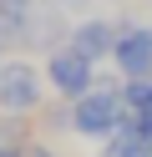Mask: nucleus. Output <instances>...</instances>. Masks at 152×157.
Instances as JSON below:
<instances>
[{"mask_svg":"<svg viewBox=\"0 0 152 157\" xmlns=\"http://www.w3.org/2000/svg\"><path fill=\"white\" fill-rule=\"evenodd\" d=\"M56 5H86V0H56Z\"/></svg>","mask_w":152,"mask_h":157,"instance_id":"1a4fd4ad","label":"nucleus"},{"mask_svg":"<svg viewBox=\"0 0 152 157\" xmlns=\"http://www.w3.org/2000/svg\"><path fill=\"white\" fill-rule=\"evenodd\" d=\"M0 157H25V147H20L15 132H0Z\"/></svg>","mask_w":152,"mask_h":157,"instance_id":"0eeeda50","label":"nucleus"},{"mask_svg":"<svg viewBox=\"0 0 152 157\" xmlns=\"http://www.w3.org/2000/svg\"><path fill=\"white\" fill-rule=\"evenodd\" d=\"M101 157H152V132L137 127V122H122L117 132H111V142H107Z\"/></svg>","mask_w":152,"mask_h":157,"instance_id":"423d86ee","label":"nucleus"},{"mask_svg":"<svg viewBox=\"0 0 152 157\" xmlns=\"http://www.w3.org/2000/svg\"><path fill=\"white\" fill-rule=\"evenodd\" d=\"M5 46H10V36H5V25H0V66H5Z\"/></svg>","mask_w":152,"mask_h":157,"instance_id":"6e6552de","label":"nucleus"},{"mask_svg":"<svg viewBox=\"0 0 152 157\" xmlns=\"http://www.w3.org/2000/svg\"><path fill=\"white\" fill-rule=\"evenodd\" d=\"M111 61H117V71L127 81L152 76V25H122V41L111 51Z\"/></svg>","mask_w":152,"mask_h":157,"instance_id":"20e7f679","label":"nucleus"},{"mask_svg":"<svg viewBox=\"0 0 152 157\" xmlns=\"http://www.w3.org/2000/svg\"><path fill=\"white\" fill-rule=\"evenodd\" d=\"M127 122V96L117 86H91L86 96L71 101V127L86 142H111V132Z\"/></svg>","mask_w":152,"mask_h":157,"instance_id":"f257e3e1","label":"nucleus"},{"mask_svg":"<svg viewBox=\"0 0 152 157\" xmlns=\"http://www.w3.org/2000/svg\"><path fill=\"white\" fill-rule=\"evenodd\" d=\"M46 81H51V91L56 96H66V101H76V96H86L91 86H96V61L91 56H81L76 46H56V51H46Z\"/></svg>","mask_w":152,"mask_h":157,"instance_id":"f03ea898","label":"nucleus"},{"mask_svg":"<svg viewBox=\"0 0 152 157\" xmlns=\"http://www.w3.org/2000/svg\"><path fill=\"white\" fill-rule=\"evenodd\" d=\"M46 71H36L30 61H5L0 66V112H10V117H20V112H36L41 106V96H46Z\"/></svg>","mask_w":152,"mask_h":157,"instance_id":"7ed1b4c3","label":"nucleus"},{"mask_svg":"<svg viewBox=\"0 0 152 157\" xmlns=\"http://www.w3.org/2000/svg\"><path fill=\"white\" fill-rule=\"evenodd\" d=\"M122 41V25H111L107 15H91V21L71 25V46H76L81 56H91V61H101V56H111Z\"/></svg>","mask_w":152,"mask_h":157,"instance_id":"39448f33","label":"nucleus"}]
</instances>
